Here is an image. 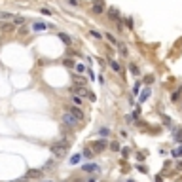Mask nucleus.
Listing matches in <instances>:
<instances>
[{
	"instance_id": "f257e3e1",
	"label": "nucleus",
	"mask_w": 182,
	"mask_h": 182,
	"mask_svg": "<svg viewBox=\"0 0 182 182\" xmlns=\"http://www.w3.org/2000/svg\"><path fill=\"white\" fill-rule=\"evenodd\" d=\"M68 148H70V142H68V141H61V142H55L51 146V152H53L55 158H63L68 152Z\"/></svg>"
},
{
	"instance_id": "f03ea898",
	"label": "nucleus",
	"mask_w": 182,
	"mask_h": 182,
	"mask_svg": "<svg viewBox=\"0 0 182 182\" xmlns=\"http://www.w3.org/2000/svg\"><path fill=\"white\" fill-rule=\"evenodd\" d=\"M76 123H78V120L70 114V112H63L61 114V125H65V127H76Z\"/></svg>"
},
{
	"instance_id": "7ed1b4c3",
	"label": "nucleus",
	"mask_w": 182,
	"mask_h": 182,
	"mask_svg": "<svg viewBox=\"0 0 182 182\" xmlns=\"http://www.w3.org/2000/svg\"><path fill=\"white\" fill-rule=\"evenodd\" d=\"M89 150L93 152V154H101L106 150V141H93V142H89Z\"/></svg>"
},
{
	"instance_id": "20e7f679",
	"label": "nucleus",
	"mask_w": 182,
	"mask_h": 182,
	"mask_svg": "<svg viewBox=\"0 0 182 182\" xmlns=\"http://www.w3.org/2000/svg\"><path fill=\"white\" fill-rule=\"evenodd\" d=\"M51 25H47V23H42V21H34V23L31 25V31L34 32H44L46 29H50Z\"/></svg>"
},
{
	"instance_id": "39448f33",
	"label": "nucleus",
	"mask_w": 182,
	"mask_h": 182,
	"mask_svg": "<svg viewBox=\"0 0 182 182\" xmlns=\"http://www.w3.org/2000/svg\"><path fill=\"white\" fill-rule=\"evenodd\" d=\"M67 112H70V114H72V116H74L78 122H82L83 118H86V116H83V112H82L78 106H67Z\"/></svg>"
},
{
	"instance_id": "423d86ee",
	"label": "nucleus",
	"mask_w": 182,
	"mask_h": 182,
	"mask_svg": "<svg viewBox=\"0 0 182 182\" xmlns=\"http://www.w3.org/2000/svg\"><path fill=\"white\" fill-rule=\"evenodd\" d=\"M42 174H44V169H29L27 171V178H42Z\"/></svg>"
},
{
	"instance_id": "0eeeda50",
	"label": "nucleus",
	"mask_w": 182,
	"mask_h": 182,
	"mask_svg": "<svg viewBox=\"0 0 182 182\" xmlns=\"http://www.w3.org/2000/svg\"><path fill=\"white\" fill-rule=\"evenodd\" d=\"M106 15H108V19H112V21H120V11H118L114 6H112V8H108Z\"/></svg>"
},
{
	"instance_id": "6e6552de",
	"label": "nucleus",
	"mask_w": 182,
	"mask_h": 182,
	"mask_svg": "<svg viewBox=\"0 0 182 182\" xmlns=\"http://www.w3.org/2000/svg\"><path fill=\"white\" fill-rule=\"evenodd\" d=\"M0 31L11 32V31H15V25H13V23H4V21H0Z\"/></svg>"
},
{
	"instance_id": "1a4fd4ad",
	"label": "nucleus",
	"mask_w": 182,
	"mask_h": 182,
	"mask_svg": "<svg viewBox=\"0 0 182 182\" xmlns=\"http://www.w3.org/2000/svg\"><path fill=\"white\" fill-rule=\"evenodd\" d=\"M173 138H174L178 144H182V127H174V129H173Z\"/></svg>"
},
{
	"instance_id": "9d476101",
	"label": "nucleus",
	"mask_w": 182,
	"mask_h": 182,
	"mask_svg": "<svg viewBox=\"0 0 182 182\" xmlns=\"http://www.w3.org/2000/svg\"><path fill=\"white\" fill-rule=\"evenodd\" d=\"M82 169L87 171V173H97V171H99V165H95V163H86Z\"/></svg>"
},
{
	"instance_id": "9b49d317",
	"label": "nucleus",
	"mask_w": 182,
	"mask_h": 182,
	"mask_svg": "<svg viewBox=\"0 0 182 182\" xmlns=\"http://www.w3.org/2000/svg\"><path fill=\"white\" fill-rule=\"evenodd\" d=\"M11 23L15 25V27H23V25H25V17H21V15H13V17H11Z\"/></svg>"
},
{
	"instance_id": "f8f14e48",
	"label": "nucleus",
	"mask_w": 182,
	"mask_h": 182,
	"mask_svg": "<svg viewBox=\"0 0 182 182\" xmlns=\"http://www.w3.org/2000/svg\"><path fill=\"white\" fill-rule=\"evenodd\" d=\"M59 38H61L63 42H65V44H67V46H72V38H70V36H68V34H67V32H59Z\"/></svg>"
},
{
	"instance_id": "ddd939ff",
	"label": "nucleus",
	"mask_w": 182,
	"mask_h": 182,
	"mask_svg": "<svg viewBox=\"0 0 182 182\" xmlns=\"http://www.w3.org/2000/svg\"><path fill=\"white\" fill-rule=\"evenodd\" d=\"M72 82H74V86H82V87H86V80H83L82 76H72Z\"/></svg>"
},
{
	"instance_id": "4468645a",
	"label": "nucleus",
	"mask_w": 182,
	"mask_h": 182,
	"mask_svg": "<svg viewBox=\"0 0 182 182\" xmlns=\"http://www.w3.org/2000/svg\"><path fill=\"white\" fill-rule=\"evenodd\" d=\"M91 11H93L95 15H102L104 13V6H91Z\"/></svg>"
},
{
	"instance_id": "2eb2a0df",
	"label": "nucleus",
	"mask_w": 182,
	"mask_h": 182,
	"mask_svg": "<svg viewBox=\"0 0 182 182\" xmlns=\"http://www.w3.org/2000/svg\"><path fill=\"white\" fill-rule=\"evenodd\" d=\"M148 97H150V89H144V91H141V93H138V101L144 102L146 99H148Z\"/></svg>"
},
{
	"instance_id": "dca6fc26",
	"label": "nucleus",
	"mask_w": 182,
	"mask_h": 182,
	"mask_svg": "<svg viewBox=\"0 0 182 182\" xmlns=\"http://www.w3.org/2000/svg\"><path fill=\"white\" fill-rule=\"evenodd\" d=\"M110 67H112V70H114V72H118V74L122 72V67H120V63H118V61L112 59V61H110Z\"/></svg>"
},
{
	"instance_id": "f3484780",
	"label": "nucleus",
	"mask_w": 182,
	"mask_h": 182,
	"mask_svg": "<svg viewBox=\"0 0 182 182\" xmlns=\"http://www.w3.org/2000/svg\"><path fill=\"white\" fill-rule=\"evenodd\" d=\"M63 65H65L67 68H74V67H76V61H74V59H68V57H67L65 61H63Z\"/></svg>"
},
{
	"instance_id": "a211bd4d",
	"label": "nucleus",
	"mask_w": 182,
	"mask_h": 182,
	"mask_svg": "<svg viewBox=\"0 0 182 182\" xmlns=\"http://www.w3.org/2000/svg\"><path fill=\"white\" fill-rule=\"evenodd\" d=\"M171 154H173V158H182V144H178Z\"/></svg>"
},
{
	"instance_id": "6ab92c4d",
	"label": "nucleus",
	"mask_w": 182,
	"mask_h": 182,
	"mask_svg": "<svg viewBox=\"0 0 182 182\" xmlns=\"http://www.w3.org/2000/svg\"><path fill=\"white\" fill-rule=\"evenodd\" d=\"M129 70H131L133 76H138V67L135 65V63H129Z\"/></svg>"
},
{
	"instance_id": "aec40b11",
	"label": "nucleus",
	"mask_w": 182,
	"mask_h": 182,
	"mask_svg": "<svg viewBox=\"0 0 182 182\" xmlns=\"http://www.w3.org/2000/svg\"><path fill=\"white\" fill-rule=\"evenodd\" d=\"M13 15L11 13H8V11H0V21H6V19H11Z\"/></svg>"
},
{
	"instance_id": "412c9836",
	"label": "nucleus",
	"mask_w": 182,
	"mask_h": 182,
	"mask_svg": "<svg viewBox=\"0 0 182 182\" xmlns=\"http://www.w3.org/2000/svg\"><path fill=\"white\" fill-rule=\"evenodd\" d=\"M141 93V82H135V86H133V95H138Z\"/></svg>"
},
{
	"instance_id": "4be33fe9",
	"label": "nucleus",
	"mask_w": 182,
	"mask_h": 182,
	"mask_svg": "<svg viewBox=\"0 0 182 182\" xmlns=\"http://www.w3.org/2000/svg\"><path fill=\"white\" fill-rule=\"evenodd\" d=\"M31 29H29V27H27V25H23V27H19V34H21V36H25V34L27 32H29Z\"/></svg>"
},
{
	"instance_id": "5701e85b",
	"label": "nucleus",
	"mask_w": 182,
	"mask_h": 182,
	"mask_svg": "<svg viewBox=\"0 0 182 182\" xmlns=\"http://www.w3.org/2000/svg\"><path fill=\"white\" fill-rule=\"evenodd\" d=\"M180 93H182V87H178L177 91H174V93H173V97H171V99H173V101H178V97H180Z\"/></svg>"
},
{
	"instance_id": "b1692460",
	"label": "nucleus",
	"mask_w": 182,
	"mask_h": 182,
	"mask_svg": "<svg viewBox=\"0 0 182 182\" xmlns=\"http://www.w3.org/2000/svg\"><path fill=\"white\" fill-rule=\"evenodd\" d=\"M106 40H110V42H112V44H114V46H118V44H120V42H118V40H116L114 36H112V34H108V32H106Z\"/></svg>"
},
{
	"instance_id": "393cba45",
	"label": "nucleus",
	"mask_w": 182,
	"mask_h": 182,
	"mask_svg": "<svg viewBox=\"0 0 182 182\" xmlns=\"http://www.w3.org/2000/svg\"><path fill=\"white\" fill-rule=\"evenodd\" d=\"M72 102L76 104V106H80V104H82V99H80L78 95H72Z\"/></svg>"
},
{
	"instance_id": "a878e982",
	"label": "nucleus",
	"mask_w": 182,
	"mask_h": 182,
	"mask_svg": "<svg viewBox=\"0 0 182 182\" xmlns=\"http://www.w3.org/2000/svg\"><path fill=\"white\" fill-rule=\"evenodd\" d=\"M118 50H120L123 55H127V47H125V44H118Z\"/></svg>"
},
{
	"instance_id": "bb28decb",
	"label": "nucleus",
	"mask_w": 182,
	"mask_h": 182,
	"mask_svg": "<svg viewBox=\"0 0 182 182\" xmlns=\"http://www.w3.org/2000/svg\"><path fill=\"white\" fill-rule=\"evenodd\" d=\"M91 6H104V0H91Z\"/></svg>"
},
{
	"instance_id": "cd10ccee",
	"label": "nucleus",
	"mask_w": 182,
	"mask_h": 182,
	"mask_svg": "<svg viewBox=\"0 0 182 182\" xmlns=\"http://www.w3.org/2000/svg\"><path fill=\"white\" fill-rule=\"evenodd\" d=\"M110 150L118 152V150H120V144H118V142H110Z\"/></svg>"
},
{
	"instance_id": "c85d7f7f",
	"label": "nucleus",
	"mask_w": 182,
	"mask_h": 182,
	"mask_svg": "<svg viewBox=\"0 0 182 182\" xmlns=\"http://www.w3.org/2000/svg\"><path fill=\"white\" fill-rule=\"evenodd\" d=\"M89 34H91V36H95V38H102V34L97 32V31H89Z\"/></svg>"
},
{
	"instance_id": "c756f323",
	"label": "nucleus",
	"mask_w": 182,
	"mask_h": 182,
	"mask_svg": "<svg viewBox=\"0 0 182 182\" xmlns=\"http://www.w3.org/2000/svg\"><path fill=\"white\" fill-rule=\"evenodd\" d=\"M86 97H87V99L89 101H95V93H91V91L87 89V93H86Z\"/></svg>"
},
{
	"instance_id": "7c9ffc66",
	"label": "nucleus",
	"mask_w": 182,
	"mask_h": 182,
	"mask_svg": "<svg viewBox=\"0 0 182 182\" xmlns=\"http://www.w3.org/2000/svg\"><path fill=\"white\" fill-rule=\"evenodd\" d=\"M154 80H156V78H154V76H146V78H144V82H146V83H152Z\"/></svg>"
},
{
	"instance_id": "2f4dec72",
	"label": "nucleus",
	"mask_w": 182,
	"mask_h": 182,
	"mask_svg": "<svg viewBox=\"0 0 182 182\" xmlns=\"http://www.w3.org/2000/svg\"><path fill=\"white\" fill-rule=\"evenodd\" d=\"M80 161V156H72L70 158V163H78Z\"/></svg>"
},
{
	"instance_id": "473e14b6",
	"label": "nucleus",
	"mask_w": 182,
	"mask_h": 182,
	"mask_svg": "<svg viewBox=\"0 0 182 182\" xmlns=\"http://www.w3.org/2000/svg\"><path fill=\"white\" fill-rule=\"evenodd\" d=\"M40 11H42V13H44V15H51V11H50V10H47V8H42Z\"/></svg>"
},
{
	"instance_id": "72a5a7b5",
	"label": "nucleus",
	"mask_w": 182,
	"mask_h": 182,
	"mask_svg": "<svg viewBox=\"0 0 182 182\" xmlns=\"http://www.w3.org/2000/svg\"><path fill=\"white\" fill-rule=\"evenodd\" d=\"M86 72H87V76H89V78H91V80H93V78H95V74H93V70H91V68H87V70H86Z\"/></svg>"
},
{
	"instance_id": "f704fd0d",
	"label": "nucleus",
	"mask_w": 182,
	"mask_h": 182,
	"mask_svg": "<svg viewBox=\"0 0 182 182\" xmlns=\"http://www.w3.org/2000/svg\"><path fill=\"white\" fill-rule=\"evenodd\" d=\"M138 171H141V173H148V169H146V165H138Z\"/></svg>"
},
{
	"instance_id": "c9c22d12",
	"label": "nucleus",
	"mask_w": 182,
	"mask_h": 182,
	"mask_svg": "<svg viewBox=\"0 0 182 182\" xmlns=\"http://www.w3.org/2000/svg\"><path fill=\"white\" fill-rule=\"evenodd\" d=\"M68 4H70V6H78L80 0H68Z\"/></svg>"
},
{
	"instance_id": "e433bc0d",
	"label": "nucleus",
	"mask_w": 182,
	"mask_h": 182,
	"mask_svg": "<svg viewBox=\"0 0 182 182\" xmlns=\"http://www.w3.org/2000/svg\"><path fill=\"white\" fill-rule=\"evenodd\" d=\"M127 27H129V29H133V19L131 17H127Z\"/></svg>"
},
{
	"instance_id": "4c0bfd02",
	"label": "nucleus",
	"mask_w": 182,
	"mask_h": 182,
	"mask_svg": "<svg viewBox=\"0 0 182 182\" xmlns=\"http://www.w3.org/2000/svg\"><path fill=\"white\" fill-rule=\"evenodd\" d=\"M163 123L167 125V127H171V120H169V118H165V120H163Z\"/></svg>"
},
{
	"instance_id": "58836bf2",
	"label": "nucleus",
	"mask_w": 182,
	"mask_h": 182,
	"mask_svg": "<svg viewBox=\"0 0 182 182\" xmlns=\"http://www.w3.org/2000/svg\"><path fill=\"white\" fill-rule=\"evenodd\" d=\"M76 68H78L80 72H83V70H86V67H83V65H76Z\"/></svg>"
},
{
	"instance_id": "ea45409f",
	"label": "nucleus",
	"mask_w": 182,
	"mask_h": 182,
	"mask_svg": "<svg viewBox=\"0 0 182 182\" xmlns=\"http://www.w3.org/2000/svg\"><path fill=\"white\" fill-rule=\"evenodd\" d=\"M122 152H123V158H127V156H129V148H123Z\"/></svg>"
},
{
	"instance_id": "a19ab883",
	"label": "nucleus",
	"mask_w": 182,
	"mask_h": 182,
	"mask_svg": "<svg viewBox=\"0 0 182 182\" xmlns=\"http://www.w3.org/2000/svg\"><path fill=\"white\" fill-rule=\"evenodd\" d=\"M108 133H110V131H108V129H104V127H102V129H101V135H102V137H104V135H108Z\"/></svg>"
},
{
	"instance_id": "79ce46f5",
	"label": "nucleus",
	"mask_w": 182,
	"mask_h": 182,
	"mask_svg": "<svg viewBox=\"0 0 182 182\" xmlns=\"http://www.w3.org/2000/svg\"><path fill=\"white\" fill-rule=\"evenodd\" d=\"M156 182H163V178H161V174H158V177H156Z\"/></svg>"
},
{
	"instance_id": "37998d69",
	"label": "nucleus",
	"mask_w": 182,
	"mask_h": 182,
	"mask_svg": "<svg viewBox=\"0 0 182 182\" xmlns=\"http://www.w3.org/2000/svg\"><path fill=\"white\" fill-rule=\"evenodd\" d=\"M44 182H51V180H44Z\"/></svg>"
},
{
	"instance_id": "c03bdc74",
	"label": "nucleus",
	"mask_w": 182,
	"mask_h": 182,
	"mask_svg": "<svg viewBox=\"0 0 182 182\" xmlns=\"http://www.w3.org/2000/svg\"><path fill=\"white\" fill-rule=\"evenodd\" d=\"M180 108H182V102H180Z\"/></svg>"
}]
</instances>
